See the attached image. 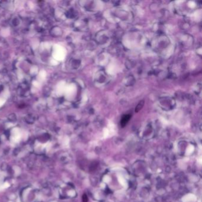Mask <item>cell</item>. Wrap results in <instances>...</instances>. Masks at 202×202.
I'll list each match as a JSON object with an SVG mask.
<instances>
[{
  "label": "cell",
  "instance_id": "cell-1",
  "mask_svg": "<svg viewBox=\"0 0 202 202\" xmlns=\"http://www.w3.org/2000/svg\"><path fill=\"white\" fill-rule=\"evenodd\" d=\"M130 115H125V116L122 118V119L121 120L122 126L124 127L127 124L128 121L130 120Z\"/></svg>",
  "mask_w": 202,
  "mask_h": 202
},
{
  "label": "cell",
  "instance_id": "cell-2",
  "mask_svg": "<svg viewBox=\"0 0 202 202\" xmlns=\"http://www.w3.org/2000/svg\"><path fill=\"white\" fill-rule=\"evenodd\" d=\"M144 103H145V101H144V100H142L139 103V104L137 105L136 107L135 108V112L136 113L139 112L142 108V107L144 106Z\"/></svg>",
  "mask_w": 202,
  "mask_h": 202
},
{
  "label": "cell",
  "instance_id": "cell-3",
  "mask_svg": "<svg viewBox=\"0 0 202 202\" xmlns=\"http://www.w3.org/2000/svg\"><path fill=\"white\" fill-rule=\"evenodd\" d=\"M26 121L28 123H32L34 122L35 119L32 116H29V115H28V116H27L26 118Z\"/></svg>",
  "mask_w": 202,
  "mask_h": 202
},
{
  "label": "cell",
  "instance_id": "cell-4",
  "mask_svg": "<svg viewBox=\"0 0 202 202\" xmlns=\"http://www.w3.org/2000/svg\"><path fill=\"white\" fill-rule=\"evenodd\" d=\"M9 120H11V121H15L16 120V115L14 114H11L10 116V118H9Z\"/></svg>",
  "mask_w": 202,
  "mask_h": 202
}]
</instances>
